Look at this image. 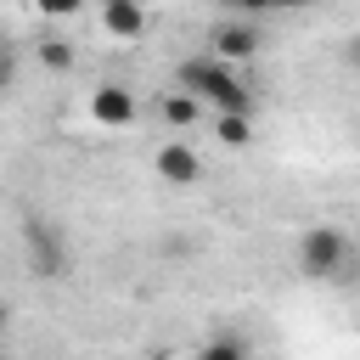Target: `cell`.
Here are the masks:
<instances>
[{
	"label": "cell",
	"instance_id": "6da1fadb",
	"mask_svg": "<svg viewBox=\"0 0 360 360\" xmlns=\"http://www.w3.org/2000/svg\"><path fill=\"white\" fill-rule=\"evenodd\" d=\"M174 90L197 96V101H202V107H214V112H253L248 84H242V79H236V68H231V62H219V56H186V62H180V73H174Z\"/></svg>",
	"mask_w": 360,
	"mask_h": 360
},
{
	"label": "cell",
	"instance_id": "7a4b0ae2",
	"mask_svg": "<svg viewBox=\"0 0 360 360\" xmlns=\"http://www.w3.org/2000/svg\"><path fill=\"white\" fill-rule=\"evenodd\" d=\"M22 253H28V270L39 281H62L73 270V253H68V231L51 219V214H28L22 219Z\"/></svg>",
	"mask_w": 360,
	"mask_h": 360
},
{
	"label": "cell",
	"instance_id": "3957f363",
	"mask_svg": "<svg viewBox=\"0 0 360 360\" xmlns=\"http://www.w3.org/2000/svg\"><path fill=\"white\" fill-rule=\"evenodd\" d=\"M343 264H349V236L338 225H309L298 236V270L309 281H332V276H343Z\"/></svg>",
	"mask_w": 360,
	"mask_h": 360
},
{
	"label": "cell",
	"instance_id": "277c9868",
	"mask_svg": "<svg viewBox=\"0 0 360 360\" xmlns=\"http://www.w3.org/2000/svg\"><path fill=\"white\" fill-rule=\"evenodd\" d=\"M208 45H214L208 56H219V62H231V68H236V62H253L264 39H259V28H253V17H225V22H214V34H208Z\"/></svg>",
	"mask_w": 360,
	"mask_h": 360
},
{
	"label": "cell",
	"instance_id": "5b68a950",
	"mask_svg": "<svg viewBox=\"0 0 360 360\" xmlns=\"http://www.w3.org/2000/svg\"><path fill=\"white\" fill-rule=\"evenodd\" d=\"M90 124H96V129H129V124H135V90L118 84V79L96 84V90H90Z\"/></svg>",
	"mask_w": 360,
	"mask_h": 360
},
{
	"label": "cell",
	"instance_id": "8992f818",
	"mask_svg": "<svg viewBox=\"0 0 360 360\" xmlns=\"http://www.w3.org/2000/svg\"><path fill=\"white\" fill-rule=\"evenodd\" d=\"M152 169H158V180H163V186H180V191L202 180V158H197L180 135H174V141H163V146L152 152Z\"/></svg>",
	"mask_w": 360,
	"mask_h": 360
},
{
	"label": "cell",
	"instance_id": "52a82bcc",
	"mask_svg": "<svg viewBox=\"0 0 360 360\" xmlns=\"http://www.w3.org/2000/svg\"><path fill=\"white\" fill-rule=\"evenodd\" d=\"M101 28L124 45H135L146 34V0H101Z\"/></svg>",
	"mask_w": 360,
	"mask_h": 360
},
{
	"label": "cell",
	"instance_id": "ba28073f",
	"mask_svg": "<svg viewBox=\"0 0 360 360\" xmlns=\"http://www.w3.org/2000/svg\"><path fill=\"white\" fill-rule=\"evenodd\" d=\"M34 56H39V68H51V73H68V68L79 62L68 34H39V39H34Z\"/></svg>",
	"mask_w": 360,
	"mask_h": 360
},
{
	"label": "cell",
	"instance_id": "9c48e42d",
	"mask_svg": "<svg viewBox=\"0 0 360 360\" xmlns=\"http://www.w3.org/2000/svg\"><path fill=\"white\" fill-rule=\"evenodd\" d=\"M197 112H202L197 96H186V90H169V96H163V124H169V129H191Z\"/></svg>",
	"mask_w": 360,
	"mask_h": 360
},
{
	"label": "cell",
	"instance_id": "30bf717a",
	"mask_svg": "<svg viewBox=\"0 0 360 360\" xmlns=\"http://www.w3.org/2000/svg\"><path fill=\"white\" fill-rule=\"evenodd\" d=\"M214 129H219L225 146H248V141H253V118H248V112H219Z\"/></svg>",
	"mask_w": 360,
	"mask_h": 360
},
{
	"label": "cell",
	"instance_id": "8fae6325",
	"mask_svg": "<svg viewBox=\"0 0 360 360\" xmlns=\"http://www.w3.org/2000/svg\"><path fill=\"white\" fill-rule=\"evenodd\" d=\"M191 360H248V349H242L236 338H208V343H202Z\"/></svg>",
	"mask_w": 360,
	"mask_h": 360
},
{
	"label": "cell",
	"instance_id": "7c38bea8",
	"mask_svg": "<svg viewBox=\"0 0 360 360\" xmlns=\"http://www.w3.org/2000/svg\"><path fill=\"white\" fill-rule=\"evenodd\" d=\"M17 90V45L11 39H0V101Z\"/></svg>",
	"mask_w": 360,
	"mask_h": 360
},
{
	"label": "cell",
	"instance_id": "4fadbf2b",
	"mask_svg": "<svg viewBox=\"0 0 360 360\" xmlns=\"http://www.w3.org/2000/svg\"><path fill=\"white\" fill-rule=\"evenodd\" d=\"M34 11H39V17H79L84 0H34Z\"/></svg>",
	"mask_w": 360,
	"mask_h": 360
},
{
	"label": "cell",
	"instance_id": "5bb4252c",
	"mask_svg": "<svg viewBox=\"0 0 360 360\" xmlns=\"http://www.w3.org/2000/svg\"><path fill=\"white\" fill-rule=\"evenodd\" d=\"M231 17H264V11H276V0H219Z\"/></svg>",
	"mask_w": 360,
	"mask_h": 360
},
{
	"label": "cell",
	"instance_id": "9a60e30c",
	"mask_svg": "<svg viewBox=\"0 0 360 360\" xmlns=\"http://www.w3.org/2000/svg\"><path fill=\"white\" fill-rule=\"evenodd\" d=\"M343 62H349V68H354V73H360V34H354V39H349V45H343Z\"/></svg>",
	"mask_w": 360,
	"mask_h": 360
},
{
	"label": "cell",
	"instance_id": "2e32d148",
	"mask_svg": "<svg viewBox=\"0 0 360 360\" xmlns=\"http://www.w3.org/2000/svg\"><path fill=\"white\" fill-rule=\"evenodd\" d=\"M304 6H315V0H276V11H304Z\"/></svg>",
	"mask_w": 360,
	"mask_h": 360
},
{
	"label": "cell",
	"instance_id": "e0dca14e",
	"mask_svg": "<svg viewBox=\"0 0 360 360\" xmlns=\"http://www.w3.org/2000/svg\"><path fill=\"white\" fill-rule=\"evenodd\" d=\"M0 326H6V304H0Z\"/></svg>",
	"mask_w": 360,
	"mask_h": 360
}]
</instances>
